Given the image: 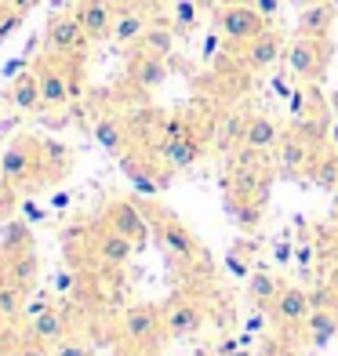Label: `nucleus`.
I'll return each instance as SVG.
<instances>
[{"label":"nucleus","mask_w":338,"mask_h":356,"mask_svg":"<svg viewBox=\"0 0 338 356\" xmlns=\"http://www.w3.org/2000/svg\"><path fill=\"white\" fill-rule=\"evenodd\" d=\"M200 153H204V142L189 131L186 124H179V120H171L168 127H164V142H160V156L168 160V168H175V171H182V168H193L200 160Z\"/></svg>","instance_id":"obj_5"},{"label":"nucleus","mask_w":338,"mask_h":356,"mask_svg":"<svg viewBox=\"0 0 338 356\" xmlns=\"http://www.w3.org/2000/svg\"><path fill=\"white\" fill-rule=\"evenodd\" d=\"M197 19H200L197 0H175L171 22H175V29H179V33H189V29H197Z\"/></svg>","instance_id":"obj_32"},{"label":"nucleus","mask_w":338,"mask_h":356,"mask_svg":"<svg viewBox=\"0 0 338 356\" xmlns=\"http://www.w3.org/2000/svg\"><path fill=\"white\" fill-rule=\"evenodd\" d=\"M313 156H316V142H309L305 135L291 131L277 142V164L287 171V175H305L313 168Z\"/></svg>","instance_id":"obj_12"},{"label":"nucleus","mask_w":338,"mask_h":356,"mask_svg":"<svg viewBox=\"0 0 338 356\" xmlns=\"http://www.w3.org/2000/svg\"><path fill=\"white\" fill-rule=\"evenodd\" d=\"M204 305L193 298V295H175L168 305H164V331L171 338H189L204 327Z\"/></svg>","instance_id":"obj_9"},{"label":"nucleus","mask_w":338,"mask_h":356,"mask_svg":"<svg viewBox=\"0 0 338 356\" xmlns=\"http://www.w3.org/2000/svg\"><path fill=\"white\" fill-rule=\"evenodd\" d=\"M22 302H26V291L0 280V320H19L22 316Z\"/></svg>","instance_id":"obj_29"},{"label":"nucleus","mask_w":338,"mask_h":356,"mask_svg":"<svg viewBox=\"0 0 338 356\" xmlns=\"http://www.w3.org/2000/svg\"><path fill=\"white\" fill-rule=\"evenodd\" d=\"M29 334L40 338V342H62V338L70 334L66 313L55 309V305H37V309H29Z\"/></svg>","instance_id":"obj_18"},{"label":"nucleus","mask_w":338,"mask_h":356,"mask_svg":"<svg viewBox=\"0 0 338 356\" xmlns=\"http://www.w3.org/2000/svg\"><path fill=\"white\" fill-rule=\"evenodd\" d=\"M106 225H109L113 233L127 236L138 251L146 248V240H150V218L142 215V207L131 204V200H113L106 207Z\"/></svg>","instance_id":"obj_8"},{"label":"nucleus","mask_w":338,"mask_h":356,"mask_svg":"<svg viewBox=\"0 0 338 356\" xmlns=\"http://www.w3.org/2000/svg\"><path fill=\"white\" fill-rule=\"evenodd\" d=\"M22 22H26V15L4 4V11H0V44H4L11 33H19V29H22Z\"/></svg>","instance_id":"obj_33"},{"label":"nucleus","mask_w":338,"mask_h":356,"mask_svg":"<svg viewBox=\"0 0 338 356\" xmlns=\"http://www.w3.org/2000/svg\"><path fill=\"white\" fill-rule=\"evenodd\" d=\"M287 70H291L298 80H305V84H320L328 73V62H331V40H313V37H298L287 44Z\"/></svg>","instance_id":"obj_1"},{"label":"nucleus","mask_w":338,"mask_h":356,"mask_svg":"<svg viewBox=\"0 0 338 356\" xmlns=\"http://www.w3.org/2000/svg\"><path fill=\"white\" fill-rule=\"evenodd\" d=\"M218 29H222V37L236 44V47H244L248 40H255L259 33H266L269 29V19L255 8V4H225L218 11Z\"/></svg>","instance_id":"obj_2"},{"label":"nucleus","mask_w":338,"mask_h":356,"mask_svg":"<svg viewBox=\"0 0 338 356\" xmlns=\"http://www.w3.org/2000/svg\"><path fill=\"white\" fill-rule=\"evenodd\" d=\"M55 356H91V346L88 342H80V338H62L58 342V349H55Z\"/></svg>","instance_id":"obj_34"},{"label":"nucleus","mask_w":338,"mask_h":356,"mask_svg":"<svg viewBox=\"0 0 338 356\" xmlns=\"http://www.w3.org/2000/svg\"><path fill=\"white\" fill-rule=\"evenodd\" d=\"M0 280L29 295V287L37 284V254H33V251L8 254V266H4V273H0Z\"/></svg>","instance_id":"obj_22"},{"label":"nucleus","mask_w":338,"mask_h":356,"mask_svg":"<svg viewBox=\"0 0 338 356\" xmlns=\"http://www.w3.org/2000/svg\"><path fill=\"white\" fill-rule=\"evenodd\" d=\"M284 138L280 131V124L266 117V113H255V117H248L244 124V138H240V145L251 153H269V149H277V142Z\"/></svg>","instance_id":"obj_14"},{"label":"nucleus","mask_w":338,"mask_h":356,"mask_svg":"<svg viewBox=\"0 0 338 356\" xmlns=\"http://www.w3.org/2000/svg\"><path fill=\"white\" fill-rule=\"evenodd\" d=\"M225 207H230L233 222H236L244 233H259V225H262V207H266L262 200L244 197V193H230V200H225Z\"/></svg>","instance_id":"obj_23"},{"label":"nucleus","mask_w":338,"mask_h":356,"mask_svg":"<svg viewBox=\"0 0 338 356\" xmlns=\"http://www.w3.org/2000/svg\"><path fill=\"white\" fill-rule=\"evenodd\" d=\"M120 334L127 338L131 346H153L164 331V309L160 305H127L124 316H120Z\"/></svg>","instance_id":"obj_3"},{"label":"nucleus","mask_w":338,"mask_h":356,"mask_svg":"<svg viewBox=\"0 0 338 356\" xmlns=\"http://www.w3.org/2000/svg\"><path fill=\"white\" fill-rule=\"evenodd\" d=\"M280 55H284V40H280L277 29H266V33H259L255 40L244 44V62H248V70H269Z\"/></svg>","instance_id":"obj_19"},{"label":"nucleus","mask_w":338,"mask_h":356,"mask_svg":"<svg viewBox=\"0 0 338 356\" xmlns=\"http://www.w3.org/2000/svg\"><path fill=\"white\" fill-rule=\"evenodd\" d=\"M4 356H22V349H19V346H15V349H8Z\"/></svg>","instance_id":"obj_40"},{"label":"nucleus","mask_w":338,"mask_h":356,"mask_svg":"<svg viewBox=\"0 0 338 356\" xmlns=\"http://www.w3.org/2000/svg\"><path fill=\"white\" fill-rule=\"evenodd\" d=\"M37 80H40V99L47 109H58L66 106L73 95H70V76H66V62H62L58 55H44L37 62Z\"/></svg>","instance_id":"obj_10"},{"label":"nucleus","mask_w":338,"mask_h":356,"mask_svg":"<svg viewBox=\"0 0 338 356\" xmlns=\"http://www.w3.org/2000/svg\"><path fill=\"white\" fill-rule=\"evenodd\" d=\"M335 15H338L335 0H316V4L298 11L295 33L298 37H313V40H328L331 37V26H335Z\"/></svg>","instance_id":"obj_13"},{"label":"nucleus","mask_w":338,"mask_h":356,"mask_svg":"<svg viewBox=\"0 0 338 356\" xmlns=\"http://www.w3.org/2000/svg\"><path fill=\"white\" fill-rule=\"evenodd\" d=\"M295 8H309V4H316V0H291Z\"/></svg>","instance_id":"obj_39"},{"label":"nucleus","mask_w":338,"mask_h":356,"mask_svg":"<svg viewBox=\"0 0 338 356\" xmlns=\"http://www.w3.org/2000/svg\"><path fill=\"white\" fill-rule=\"evenodd\" d=\"M77 19H80V26H84V33H88V40H106V37H113V8H109V0H80V8L73 11Z\"/></svg>","instance_id":"obj_15"},{"label":"nucleus","mask_w":338,"mask_h":356,"mask_svg":"<svg viewBox=\"0 0 338 356\" xmlns=\"http://www.w3.org/2000/svg\"><path fill=\"white\" fill-rule=\"evenodd\" d=\"M313 313V295L305 287H280L277 302L269 305V320L284 331H298L305 327V320Z\"/></svg>","instance_id":"obj_6"},{"label":"nucleus","mask_w":338,"mask_h":356,"mask_svg":"<svg viewBox=\"0 0 338 356\" xmlns=\"http://www.w3.org/2000/svg\"><path fill=\"white\" fill-rule=\"evenodd\" d=\"M8 99L15 109H22V113H37L44 106L40 99V80H37V70H22L19 76L11 80V88H8Z\"/></svg>","instance_id":"obj_20"},{"label":"nucleus","mask_w":338,"mask_h":356,"mask_svg":"<svg viewBox=\"0 0 338 356\" xmlns=\"http://www.w3.org/2000/svg\"><path fill=\"white\" fill-rule=\"evenodd\" d=\"M153 229H156V240H160V248H164V251L179 254V258H197V254H200V240L193 236L175 215L160 211V215L153 218Z\"/></svg>","instance_id":"obj_11"},{"label":"nucleus","mask_w":338,"mask_h":356,"mask_svg":"<svg viewBox=\"0 0 338 356\" xmlns=\"http://www.w3.org/2000/svg\"><path fill=\"white\" fill-rule=\"evenodd\" d=\"M124 356H153V353H150V346H131Z\"/></svg>","instance_id":"obj_38"},{"label":"nucleus","mask_w":338,"mask_h":356,"mask_svg":"<svg viewBox=\"0 0 338 356\" xmlns=\"http://www.w3.org/2000/svg\"><path fill=\"white\" fill-rule=\"evenodd\" d=\"M135 251L138 248L131 244V240L120 236V233H113L109 225H102V233L95 236V254H99V262L109 266V269H124L127 262H131Z\"/></svg>","instance_id":"obj_17"},{"label":"nucleus","mask_w":338,"mask_h":356,"mask_svg":"<svg viewBox=\"0 0 338 356\" xmlns=\"http://www.w3.org/2000/svg\"><path fill=\"white\" fill-rule=\"evenodd\" d=\"M19 349H22V356H51L47 353V342H40V338H33V334H29Z\"/></svg>","instance_id":"obj_35"},{"label":"nucleus","mask_w":338,"mask_h":356,"mask_svg":"<svg viewBox=\"0 0 338 356\" xmlns=\"http://www.w3.org/2000/svg\"><path fill=\"white\" fill-rule=\"evenodd\" d=\"M84 44H88V33H84V26H80L77 15H55V19L47 22V29H44L47 55L70 58L77 51H84Z\"/></svg>","instance_id":"obj_7"},{"label":"nucleus","mask_w":338,"mask_h":356,"mask_svg":"<svg viewBox=\"0 0 338 356\" xmlns=\"http://www.w3.org/2000/svg\"><path fill=\"white\" fill-rule=\"evenodd\" d=\"M8 8H15V11L29 15V8H37V0H8Z\"/></svg>","instance_id":"obj_37"},{"label":"nucleus","mask_w":338,"mask_h":356,"mask_svg":"<svg viewBox=\"0 0 338 356\" xmlns=\"http://www.w3.org/2000/svg\"><path fill=\"white\" fill-rule=\"evenodd\" d=\"M309 171H313V178H316L320 186L338 189V156H335V153H328V156H324V153H316Z\"/></svg>","instance_id":"obj_31"},{"label":"nucleus","mask_w":338,"mask_h":356,"mask_svg":"<svg viewBox=\"0 0 338 356\" xmlns=\"http://www.w3.org/2000/svg\"><path fill=\"white\" fill-rule=\"evenodd\" d=\"M233 356H244V353H233Z\"/></svg>","instance_id":"obj_41"},{"label":"nucleus","mask_w":338,"mask_h":356,"mask_svg":"<svg viewBox=\"0 0 338 356\" xmlns=\"http://www.w3.org/2000/svg\"><path fill=\"white\" fill-rule=\"evenodd\" d=\"M255 8H259L266 19H277V11H280V0H251Z\"/></svg>","instance_id":"obj_36"},{"label":"nucleus","mask_w":338,"mask_h":356,"mask_svg":"<svg viewBox=\"0 0 338 356\" xmlns=\"http://www.w3.org/2000/svg\"><path fill=\"white\" fill-rule=\"evenodd\" d=\"M0 251H8V254L33 251V233H29V225L19 222V218L4 222V229H0Z\"/></svg>","instance_id":"obj_26"},{"label":"nucleus","mask_w":338,"mask_h":356,"mask_svg":"<svg viewBox=\"0 0 338 356\" xmlns=\"http://www.w3.org/2000/svg\"><path fill=\"white\" fill-rule=\"evenodd\" d=\"M338 334V305H320L305 320V338H309L313 349H324L328 342H335Z\"/></svg>","instance_id":"obj_21"},{"label":"nucleus","mask_w":338,"mask_h":356,"mask_svg":"<svg viewBox=\"0 0 338 356\" xmlns=\"http://www.w3.org/2000/svg\"><path fill=\"white\" fill-rule=\"evenodd\" d=\"M127 76L131 84L142 88V91H156L160 84L168 80V58L164 55H153V51H138L127 66Z\"/></svg>","instance_id":"obj_16"},{"label":"nucleus","mask_w":338,"mask_h":356,"mask_svg":"<svg viewBox=\"0 0 338 356\" xmlns=\"http://www.w3.org/2000/svg\"><path fill=\"white\" fill-rule=\"evenodd\" d=\"M175 33L179 29L175 26H164V22H153L150 29H146V37H142V51H153V55H171L175 51Z\"/></svg>","instance_id":"obj_27"},{"label":"nucleus","mask_w":338,"mask_h":356,"mask_svg":"<svg viewBox=\"0 0 338 356\" xmlns=\"http://www.w3.org/2000/svg\"><path fill=\"white\" fill-rule=\"evenodd\" d=\"M40 168V145L33 138H11L8 149L0 153V178L8 186H22L33 178V171Z\"/></svg>","instance_id":"obj_4"},{"label":"nucleus","mask_w":338,"mask_h":356,"mask_svg":"<svg viewBox=\"0 0 338 356\" xmlns=\"http://www.w3.org/2000/svg\"><path fill=\"white\" fill-rule=\"evenodd\" d=\"M146 29H150V22L142 11H120L117 19H113V40L117 44H142Z\"/></svg>","instance_id":"obj_24"},{"label":"nucleus","mask_w":338,"mask_h":356,"mask_svg":"<svg viewBox=\"0 0 338 356\" xmlns=\"http://www.w3.org/2000/svg\"><path fill=\"white\" fill-rule=\"evenodd\" d=\"M248 295H251V302L259 305V309H269V305L277 302V295H280V280L269 277V273H255L251 284H248Z\"/></svg>","instance_id":"obj_28"},{"label":"nucleus","mask_w":338,"mask_h":356,"mask_svg":"<svg viewBox=\"0 0 338 356\" xmlns=\"http://www.w3.org/2000/svg\"><path fill=\"white\" fill-rule=\"evenodd\" d=\"M95 142L102 145L106 153L113 156H124V145H127V131L117 117H99L95 120Z\"/></svg>","instance_id":"obj_25"},{"label":"nucleus","mask_w":338,"mask_h":356,"mask_svg":"<svg viewBox=\"0 0 338 356\" xmlns=\"http://www.w3.org/2000/svg\"><path fill=\"white\" fill-rule=\"evenodd\" d=\"M313 106H320V95H316L313 84H305V88H295V91H291V113H295L298 120L316 117V109H313Z\"/></svg>","instance_id":"obj_30"},{"label":"nucleus","mask_w":338,"mask_h":356,"mask_svg":"<svg viewBox=\"0 0 338 356\" xmlns=\"http://www.w3.org/2000/svg\"><path fill=\"white\" fill-rule=\"evenodd\" d=\"M0 11H4V8H0Z\"/></svg>","instance_id":"obj_42"}]
</instances>
